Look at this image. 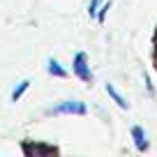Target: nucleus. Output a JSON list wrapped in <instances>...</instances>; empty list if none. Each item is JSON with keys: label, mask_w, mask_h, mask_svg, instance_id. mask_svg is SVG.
I'll list each match as a JSON object with an SVG mask.
<instances>
[{"label": "nucleus", "mask_w": 157, "mask_h": 157, "mask_svg": "<svg viewBox=\"0 0 157 157\" xmlns=\"http://www.w3.org/2000/svg\"><path fill=\"white\" fill-rule=\"evenodd\" d=\"M49 113H53V116H86V104L78 99H67V102L51 106Z\"/></svg>", "instance_id": "1"}, {"label": "nucleus", "mask_w": 157, "mask_h": 157, "mask_svg": "<svg viewBox=\"0 0 157 157\" xmlns=\"http://www.w3.org/2000/svg\"><path fill=\"white\" fill-rule=\"evenodd\" d=\"M74 74H76L83 83H90V81H93V72H90V65H88L86 53H76L74 56Z\"/></svg>", "instance_id": "2"}, {"label": "nucleus", "mask_w": 157, "mask_h": 157, "mask_svg": "<svg viewBox=\"0 0 157 157\" xmlns=\"http://www.w3.org/2000/svg\"><path fill=\"white\" fill-rule=\"evenodd\" d=\"M23 150L28 152V155H56V152H58L53 146H39V143H37V146H33V143H25Z\"/></svg>", "instance_id": "3"}, {"label": "nucleus", "mask_w": 157, "mask_h": 157, "mask_svg": "<svg viewBox=\"0 0 157 157\" xmlns=\"http://www.w3.org/2000/svg\"><path fill=\"white\" fill-rule=\"evenodd\" d=\"M46 72H49L51 76H56V78H65V76H67V72L60 67V63H58L56 58H49V60H46Z\"/></svg>", "instance_id": "4"}, {"label": "nucleus", "mask_w": 157, "mask_h": 157, "mask_svg": "<svg viewBox=\"0 0 157 157\" xmlns=\"http://www.w3.org/2000/svg\"><path fill=\"white\" fill-rule=\"evenodd\" d=\"M132 139H134V146H136V150H146L148 148V141H146V132H143L141 127H132Z\"/></svg>", "instance_id": "5"}, {"label": "nucleus", "mask_w": 157, "mask_h": 157, "mask_svg": "<svg viewBox=\"0 0 157 157\" xmlns=\"http://www.w3.org/2000/svg\"><path fill=\"white\" fill-rule=\"evenodd\" d=\"M106 93H109V97H111V99H113V102H116L120 109H129L127 99H125L123 95L118 93V90H116V86H113V83H106Z\"/></svg>", "instance_id": "6"}, {"label": "nucleus", "mask_w": 157, "mask_h": 157, "mask_svg": "<svg viewBox=\"0 0 157 157\" xmlns=\"http://www.w3.org/2000/svg\"><path fill=\"white\" fill-rule=\"evenodd\" d=\"M28 88H30V81H28V78H23V81H21V83L16 86L14 90H12V102H19V99L23 97V93H25Z\"/></svg>", "instance_id": "7"}, {"label": "nucleus", "mask_w": 157, "mask_h": 157, "mask_svg": "<svg viewBox=\"0 0 157 157\" xmlns=\"http://www.w3.org/2000/svg\"><path fill=\"white\" fill-rule=\"evenodd\" d=\"M97 12H99V0H90V5H88V14L93 16V19H97Z\"/></svg>", "instance_id": "8"}, {"label": "nucleus", "mask_w": 157, "mask_h": 157, "mask_svg": "<svg viewBox=\"0 0 157 157\" xmlns=\"http://www.w3.org/2000/svg\"><path fill=\"white\" fill-rule=\"evenodd\" d=\"M109 7H111V2H106V5H102V7H99V12H97V21H104V16H106Z\"/></svg>", "instance_id": "9"}, {"label": "nucleus", "mask_w": 157, "mask_h": 157, "mask_svg": "<svg viewBox=\"0 0 157 157\" xmlns=\"http://www.w3.org/2000/svg\"><path fill=\"white\" fill-rule=\"evenodd\" d=\"M155 46H157V35H155Z\"/></svg>", "instance_id": "10"}]
</instances>
